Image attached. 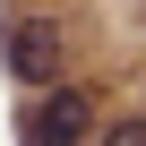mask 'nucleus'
Here are the masks:
<instances>
[{"label":"nucleus","mask_w":146,"mask_h":146,"mask_svg":"<svg viewBox=\"0 0 146 146\" xmlns=\"http://www.w3.org/2000/svg\"><path fill=\"white\" fill-rule=\"evenodd\" d=\"M95 120H103V95H95V86L52 78V86H35V103H26V120H17V146H86Z\"/></svg>","instance_id":"1"},{"label":"nucleus","mask_w":146,"mask_h":146,"mask_svg":"<svg viewBox=\"0 0 146 146\" xmlns=\"http://www.w3.org/2000/svg\"><path fill=\"white\" fill-rule=\"evenodd\" d=\"M0 69H9V78L35 95V86H52V78H69V35L52 26V17H9L0 26Z\"/></svg>","instance_id":"2"},{"label":"nucleus","mask_w":146,"mask_h":146,"mask_svg":"<svg viewBox=\"0 0 146 146\" xmlns=\"http://www.w3.org/2000/svg\"><path fill=\"white\" fill-rule=\"evenodd\" d=\"M95 146H146V112L137 120H95Z\"/></svg>","instance_id":"3"}]
</instances>
